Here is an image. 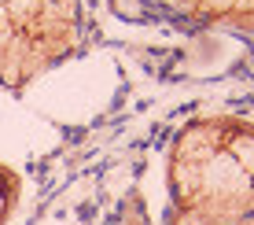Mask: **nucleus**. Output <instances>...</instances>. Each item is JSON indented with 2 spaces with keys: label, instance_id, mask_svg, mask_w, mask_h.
<instances>
[{
  "label": "nucleus",
  "instance_id": "obj_3",
  "mask_svg": "<svg viewBox=\"0 0 254 225\" xmlns=\"http://www.w3.org/2000/svg\"><path fill=\"white\" fill-rule=\"evenodd\" d=\"M217 129H221L225 151L254 177V122L236 118V115H217Z\"/></svg>",
  "mask_w": 254,
  "mask_h": 225
},
{
  "label": "nucleus",
  "instance_id": "obj_1",
  "mask_svg": "<svg viewBox=\"0 0 254 225\" xmlns=\"http://www.w3.org/2000/svg\"><path fill=\"white\" fill-rule=\"evenodd\" d=\"M166 185L170 218L191 225H240L254 218V177L225 151L217 115L191 118L173 137Z\"/></svg>",
  "mask_w": 254,
  "mask_h": 225
},
{
  "label": "nucleus",
  "instance_id": "obj_4",
  "mask_svg": "<svg viewBox=\"0 0 254 225\" xmlns=\"http://www.w3.org/2000/svg\"><path fill=\"white\" fill-rule=\"evenodd\" d=\"M15 203H19V174L0 162V225H7Z\"/></svg>",
  "mask_w": 254,
  "mask_h": 225
},
{
  "label": "nucleus",
  "instance_id": "obj_2",
  "mask_svg": "<svg viewBox=\"0 0 254 225\" xmlns=\"http://www.w3.org/2000/svg\"><path fill=\"white\" fill-rule=\"evenodd\" d=\"M81 26L74 0H0V85L19 92L74 56Z\"/></svg>",
  "mask_w": 254,
  "mask_h": 225
}]
</instances>
